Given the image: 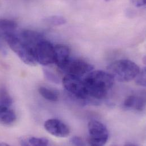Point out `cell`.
<instances>
[{
  "label": "cell",
  "instance_id": "7c38bea8",
  "mask_svg": "<svg viewBox=\"0 0 146 146\" xmlns=\"http://www.w3.org/2000/svg\"><path fill=\"white\" fill-rule=\"evenodd\" d=\"M17 117L14 111L10 108L0 109V122L5 125L14 123Z\"/></svg>",
  "mask_w": 146,
  "mask_h": 146
},
{
  "label": "cell",
  "instance_id": "9c48e42d",
  "mask_svg": "<svg viewBox=\"0 0 146 146\" xmlns=\"http://www.w3.org/2000/svg\"><path fill=\"white\" fill-rule=\"evenodd\" d=\"M55 64L60 70H62L68 62L70 57V48L64 44L54 46Z\"/></svg>",
  "mask_w": 146,
  "mask_h": 146
},
{
  "label": "cell",
  "instance_id": "52a82bcc",
  "mask_svg": "<svg viewBox=\"0 0 146 146\" xmlns=\"http://www.w3.org/2000/svg\"><path fill=\"white\" fill-rule=\"evenodd\" d=\"M93 70V66L86 61L79 59L70 58L62 71L66 72V74L81 77L90 73Z\"/></svg>",
  "mask_w": 146,
  "mask_h": 146
},
{
  "label": "cell",
  "instance_id": "30bf717a",
  "mask_svg": "<svg viewBox=\"0 0 146 146\" xmlns=\"http://www.w3.org/2000/svg\"><path fill=\"white\" fill-rule=\"evenodd\" d=\"M19 38L27 45L34 49L38 43L43 39V36L39 33L33 30H26L18 34Z\"/></svg>",
  "mask_w": 146,
  "mask_h": 146
},
{
  "label": "cell",
  "instance_id": "5b68a950",
  "mask_svg": "<svg viewBox=\"0 0 146 146\" xmlns=\"http://www.w3.org/2000/svg\"><path fill=\"white\" fill-rule=\"evenodd\" d=\"M64 88L71 95L81 101L89 98L83 80L80 77L67 74L62 80Z\"/></svg>",
  "mask_w": 146,
  "mask_h": 146
},
{
  "label": "cell",
  "instance_id": "277c9868",
  "mask_svg": "<svg viewBox=\"0 0 146 146\" xmlns=\"http://www.w3.org/2000/svg\"><path fill=\"white\" fill-rule=\"evenodd\" d=\"M89 136L87 141L89 145L104 146L109 139V131L106 127L96 120H91L88 125Z\"/></svg>",
  "mask_w": 146,
  "mask_h": 146
},
{
  "label": "cell",
  "instance_id": "5bb4252c",
  "mask_svg": "<svg viewBox=\"0 0 146 146\" xmlns=\"http://www.w3.org/2000/svg\"><path fill=\"white\" fill-rule=\"evenodd\" d=\"M39 93L45 99L52 101L56 102L59 99V93L55 90L46 87L40 86L39 88Z\"/></svg>",
  "mask_w": 146,
  "mask_h": 146
},
{
  "label": "cell",
  "instance_id": "ac0fdd59",
  "mask_svg": "<svg viewBox=\"0 0 146 146\" xmlns=\"http://www.w3.org/2000/svg\"><path fill=\"white\" fill-rule=\"evenodd\" d=\"M137 84L142 86H146V68H143L142 70L140 69L139 72L134 78Z\"/></svg>",
  "mask_w": 146,
  "mask_h": 146
},
{
  "label": "cell",
  "instance_id": "ba28073f",
  "mask_svg": "<svg viewBox=\"0 0 146 146\" xmlns=\"http://www.w3.org/2000/svg\"><path fill=\"white\" fill-rule=\"evenodd\" d=\"M45 129L51 135L58 138H66L70 133L68 126L57 119H50L44 123Z\"/></svg>",
  "mask_w": 146,
  "mask_h": 146
},
{
  "label": "cell",
  "instance_id": "8992f818",
  "mask_svg": "<svg viewBox=\"0 0 146 146\" xmlns=\"http://www.w3.org/2000/svg\"><path fill=\"white\" fill-rule=\"evenodd\" d=\"M35 55L38 63L43 66L55 64L54 46L44 39L40 41L35 48Z\"/></svg>",
  "mask_w": 146,
  "mask_h": 146
},
{
  "label": "cell",
  "instance_id": "3957f363",
  "mask_svg": "<svg viewBox=\"0 0 146 146\" xmlns=\"http://www.w3.org/2000/svg\"><path fill=\"white\" fill-rule=\"evenodd\" d=\"M107 71L114 80L125 82L134 80L139 72L140 68L131 60H119L109 65Z\"/></svg>",
  "mask_w": 146,
  "mask_h": 146
},
{
  "label": "cell",
  "instance_id": "7402d4cb",
  "mask_svg": "<svg viewBox=\"0 0 146 146\" xmlns=\"http://www.w3.org/2000/svg\"><path fill=\"white\" fill-rule=\"evenodd\" d=\"M132 3L137 7H141L146 5V0H131Z\"/></svg>",
  "mask_w": 146,
  "mask_h": 146
},
{
  "label": "cell",
  "instance_id": "d6986e66",
  "mask_svg": "<svg viewBox=\"0 0 146 146\" xmlns=\"http://www.w3.org/2000/svg\"><path fill=\"white\" fill-rule=\"evenodd\" d=\"M43 74L45 78L49 81L56 84H59L60 82V79L58 76L49 70L43 69Z\"/></svg>",
  "mask_w": 146,
  "mask_h": 146
},
{
  "label": "cell",
  "instance_id": "4fadbf2b",
  "mask_svg": "<svg viewBox=\"0 0 146 146\" xmlns=\"http://www.w3.org/2000/svg\"><path fill=\"white\" fill-rule=\"evenodd\" d=\"M17 26V23L13 20L0 18V34L15 32Z\"/></svg>",
  "mask_w": 146,
  "mask_h": 146
},
{
  "label": "cell",
  "instance_id": "8fae6325",
  "mask_svg": "<svg viewBox=\"0 0 146 146\" xmlns=\"http://www.w3.org/2000/svg\"><path fill=\"white\" fill-rule=\"evenodd\" d=\"M146 105V100L144 96L130 95L125 100L123 106L127 109H133L137 111H142Z\"/></svg>",
  "mask_w": 146,
  "mask_h": 146
},
{
  "label": "cell",
  "instance_id": "44dd1931",
  "mask_svg": "<svg viewBox=\"0 0 146 146\" xmlns=\"http://www.w3.org/2000/svg\"><path fill=\"white\" fill-rule=\"evenodd\" d=\"M3 41H5V39L2 36L0 35V54L3 55H6L7 54V51Z\"/></svg>",
  "mask_w": 146,
  "mask_h": 146
},
{
  "label": "cell",
  "instance_id": "2e32d148",
  "mask_svg": "<svg viewBox=\"0 0 146 146\" xmlns=\"http://www.w3.org/2000/svg\"><path fill=\"white\" fill-rule=\"evenodd\" d=\"M13 104V99L7 89L2 87L0 89V109L10 108Z\"/></svg>",
  "mask_w": 146,
  "mask_h": 146
},
{
  "label": "cell",
  "instance_id": "e0dca14e",
  "mask_svg": "<svg viewBox=\"0 0 146 146\" xmlns=\"http://www.w3.org/2000/svg\"><path fill=\"white\" fill-rule=\"evenodd\" d=\"M44 22L51 26H58L64 25L66 23L67 21L62 16L60 15H52L47 17L44 19Z\"/></svg>",
  "mask_w": 146,
  "mask_h": 146
},
{
  "label": "cell",
  "instance_id": "9a60e30c",
  "mask_svg": "<svg viewBox=\"0 0 146 146\" xmlns=\"http://www.w3.org/2000/svg\"><path fill=\"white\" fill-rule=\"evenodd\" d=\"M21 142L23 146H45L49 145V141L44 138L30 137L22 139Z\"/></svg>",
  "mask_w": 146,
  "mask_h": 146
},
{
  "label": "cell",
  "instance_id": "7a4b0ae2",
  "mask_svg": "<svg viewBox=\"0 0 146 146\" xmlns=\"http://www.w3.org/2000/svg\"><path fill=\"white\" fill-rule=\"evenodd\" d=\"M10 48L25 64L35 66L37 62L33 48L25 43L15 32L0 34Z\"/></svg>",
  "mask_w": 146,
  "mask_h": 146
},
{
  "label": "cell",
  "instance_id": "6da1fadb",
  "mask_svg": "<svg viewBox=\"0 0 146 146\" xmlns=\"http://www.w3.org/2000/svg\"><path fill=\"white\" fill-rule=\"evenodd\" d=\"M83 81L89 98L102 100L113 87L114 79L108 72L98 70L87 74Z\"/></svg>",
  "mask_w": 146,
  "mask_h": 146
},
{
  "label": "cell",
  "instance_id": "ffe728a7",
  "mask_svg": "<svg viewBox=\"0 0 146 146\" xmlns=\"http://www.w3.org/2000/svg\"><path fill=\"white\" fill-rule=\"evenodd\" d=\"M70 142L72 145L75 146H85V144L82 139L78 137H72L70 139Z\"/></svg>",
  "mask_w": 146,
  "mask_h": 146
}]
</instances>
